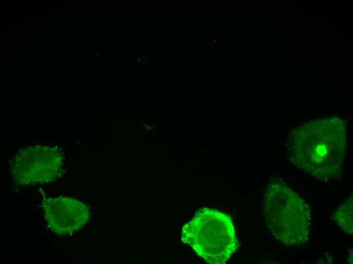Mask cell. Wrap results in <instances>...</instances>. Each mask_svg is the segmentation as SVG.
Returning a JSON list of instances; mask_svg holds the SVG:
<instances>
[{"mask_svg": "<svg viewBox=\"0 0 353 264\" xmlns=\"http://www.w3.org/2000/svg\"><path fill=\"white\" fill-rule=\"evenodd\" d=\"M263 213L269 231L283 245L303 246L308 242L312 221L310 208L284 183L275 181L269 184Z\"/></svg>", "mask_w": 353, "mask_h": 264, "instance_id": "7a4b0ae2", "label": "cell"}, {"mask_svg": "<svg viewBox=\"0 0 353 264\" xmlns=\"http://www.w3.org/2000/svg\"><path fill=\"white\" fill-rule=\"evenodd\" d=\"M183 240L213 264L225 263L238 246L231 217L207 208L198 210L184 227Z\"/></svg>", "mask_w": 353, "mask_h": 264, "instance_id": "3957f363", "label": "cell"}, {"mask_svg": "<svg viewBox=\"0 0 353 264\" xmlns=\"http://www.w3.org/2000/svg\"><path fill=\"white\" fill-rule=\"evenodd\" d=\"M352 197L343 202L332 215L333 219L345 234L352 235Z\"/></svg>", "mask_w": 353, "mask_h": 264, "instance_id": "277c9868", "label": "cell"}, {"mask_svg": "<svg viewBox=\"0 0 353 264\" xmlns=\"http://www.w3.org/2000/svg\"><path fill=\"white\" fill-rule=\"evenodd\" d=\"M346 125L338 118L301 124L287 140L288 157L309 176L321 181L339 177L346 147Z\"/></svg>", "mask_w": 353, "mask_h": 264, "instance_id": "6da1fadb", "label": "cell"}]
</instances>
